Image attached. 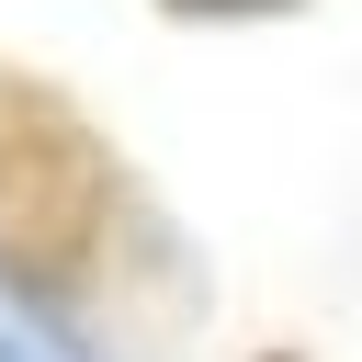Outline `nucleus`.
I'll use <instances>...</instances> for the list:
<instances>
[{
    "label": "nucleus",
    "instance_id": "f257e3e1",
    "mask_svg": "<svg viewBox=\"0 0 362 362\" xmlns=\"http://www.w3.org/2000/svg\"><path fill=\"white\" fill-rule=\"evenodd\" d=\"M0 305L57 362H181L215 317L192 226L23 57H0Z\"/></svg>",
    "mask_w": 362,
    "mask_h": 362
},
{
    "label": "nucleus",
    "instance_id": "f03ea898",
    "mask_svg": "<svg viewBox=\"0 0 362 362\" xmlns=\"http://www.w3.org/2000/svg\"><path fill=\"white\" fill-rule=\"evenodd\" d=\"M170 23H283V11H305V0H158Z\"/></svg>",
    "mask_w": 362,
    "mask_h": 362
},
{
    "label": "nucleus",
    "instance_id": "7ed1b4c3",
    "mask_svg": "<svg viewBox=\"0 0 362 362\" xmlns=\"http://www.w3.org/2000/svg\"><path fill=\"white\" fill-rule=\"evenodd\" d=\"M0 362H57V351H45V339H34V328H23L11 305H0Z\"/></svg>",
    "mask_w": 362,
    "mask_h": 362
},
{
    "label": "nucleus",
    "instance_id": "20e7f679",
    "mask_svg": "<svg viewBox=\"0 0 362 362\" xmlns=\"http://www.w3.org/2000/svg\"><path fill=\"white\" fill-rule=\"evenodd\" d=\"M260 362H305V351H260Z\"/></svg>",
    "mask_w": 362,
    "mask_h": 362
}]
</instances>
